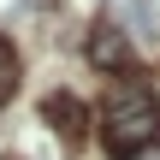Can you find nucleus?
Returning <instances> with one entry per match:
<instances>
[{
  "label": "nucleus",
  "mask_w": 160,
  "mask_h": 160,
  "mask_svg": "<svg viewBox=\"0 0 160 160\" xmlns=\"http://www.w3.org/2000/svg\"><path fill=\"white\" fill-rule=\"evenodd\" d=\"M154 142H160V107L142 101V95H119V107L107 113V154L113 160H137Z\"/></svg>",
  "instance_id": "obj_1"
},
{
  "label": "nucleus",
  "mask_w": 160,
  "mask_h": 160,
  "mask_svg": "<svg viewBox=\"0 0 160 160\" xmlns=\"http://www.w3.org/2000/svg\"><path fill=\"white\" fill-rule=\"evenodd\" d=\"M12 89H18V53L0 42V101H12Z\"/></svg>",
  "instance_id": "obj_4"
},
{
  "label": "nucleus",
  "mask_w": 160,
  "mask_h": 160,
  "mask_svg": "<svg viewBox=\"0 0 160 160\" xmlns=\"http://www.w3.org/2000/svg\"><path fill=\"white\" fill-rule=\"evenodd\" d=\"M89 59L107 71V65H125L131 59V42H125V30H113V24H95L89 30Z\"/></svg>",
  "instance_id": "obj_3"
},
{
  "label": "nucleus",
  "mask_w": 160,
  "mask_h": 160,
  "mask_svg": "<svg viewBox=\"0 0 160 160\" xmlns=\"http://www.w3.org/2000/svg\"><path fill=\"white\" fill-rule=\"evenodd\" d=\"M42 119L65 137V142H83V101L77 95H65V89H53L48 101H42Z\"/></svg>",
  "instance_id": "obj_2"
}]
</instances>
